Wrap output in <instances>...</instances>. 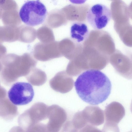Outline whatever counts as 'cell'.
<instances>
[{
    "mask_svg": "<svg viewBox=\"0 0 132 132\" xmlns=\"http://www.w3.org/2000/svg\"><path fill=\"white\" fill-rule=\"evenodd\" d=\"M18 108L9 98L0 100V116L4 119L11 120L18 114Z\"/></svg>",
    "mask_w": 132,
    "mask_h": 132,
    "instance_id": "obj_11",
    "label": "cell"
},
{
    "mask_svg": "<svg viewBox=\"0 0 132 132\" xmlns=\"http://www.w3.org/2000/svg\"><path fill=\"white\" fill-rule=\"evenodd\" d=\"M1 13L0 11V18H1Z\"/></svg>",
    "mask_w": 132,
    "mask_h": 132,
    "instance_id": "obj_18",
    "label": "cell"
},
{
    "mask_svg": "<svg viewBox=\"0 0 132 132\" xmlns=\"http://www.w3.org/2000/svg\"><path fill=\"white\" fill-rule=\"evenodd\" d=\"M105 121L118 124L125 115L124 108L119 104H114L110 105L104 111Z\"/></svg>",
    "mask_w": 132,
    "mask_h": 132,
    "instance_id": "obj_10",
    "label": "cell"
},
{
    "mask_svg": "<svg viewBox=\"0 0 132 132\" xmlns=\"http://www.w3.org/2000/svg\"><path fill=\"white\" fill-rule=\"evenodd\" d=\"M47 118L46 124L50 132H59L65 123L67 118L66 112L59 106L54 105L48 107Z\"/></svg>",
    "mask_w": 132,
    "mask_h": 132,
    "instance_id": "obj_7",
    "label": "cell"
},
{
    "mask_svg": "<svg viewBox=\"0 0 132 132\" xmlns=\"http://www.w3.org/2000/svg\"></svg>",
    "mask_w": 132,
    "mask_h": 132,
    "instance_id": "obj_19",
    "label": "cell"
},
{
    "mask_svg": "<svg viewBox=\"0 0 132 132\" xmlns=\"http://www.w3.org/2000/svg\"><path fill=\"white\" fill-rule=\"evenodd\" d=\"M111 17V11L109 8L103 4L97 3L89 8L86 19L88 22L93 28L100 30L106 26Z\"/></svg>",
    "mask_w": 132,
    "mask_h": 132,
    "instance_id": "obj_4",
    "label": "cell"
},
{
    "mask_svg": "<svg viewBox=\"0 0 132 132\" xmlns=\"http://www.w3.org/2000/svg\"><path fill=\"white\" fill-rule=\"evenodd\" d=\"M74 85L79 97L92 105L105 101L110 95L112 88L111 82L106 75L100 70L93 69L80 74Z\"/></svg>",
    "mask_w": 132,
    "mask_h": 132,
    "instance_id": "obj_1",
    "label": "cell"
},
{
    "mask_svg": "<svg viewBox=\"0 0 132 132\" xmlns=\"http://www.w3.org/2000/svg\"><path fill=\"white\" fill-rule=\"evenodd\" d=\"M19 14L24 23L34 27L44 22L47 15V11L45 5L40 1H29L23 4Z\"/></svg>",
    "mask_w": 132,
    "mask_h": 132,
    "instance_id": "obj_3",
    "label": "cell"
},
{
    "mask_svg": "<svg viewBox=\"0 0 132 132\" xmlns=\"http://www.w3.org/2000/svg\"><path fill=\"white\" fill-rule=\"evenodd\" d=\"M34 95L33 87L29 83L18 82L14 83L8 92L10 101L15 105H26L32 100Z\"/></svg>",
    "mask_w": 132,
    "mask_h": 132,
    "instance_id": "obj_6",
    "label": "cell"
},
{
    "mask_svg": "<svg viewBox=\"0 0 132 132\" xmlns=\"http://www.w3.org/2000/svg\"><path fill=\"white\" fill-rule=\"evenodd\" d=\"M82 112L88 124L94 126H98L104 122L103 112L98 107L93 106L87 107Z\"/></svg>",
    "mask_w": 132,
    "mask_h": 132,
    "instance_id": "obj_8",
    "label": "cell"
},
{
    "mask_svg": "<svg viewBox=\"0 0 132 132\" xmlns=\"http://www.w3.org/2000/svg\"><path fill=\"white\" fill-rule=\"evenodd\" d=\"M24 129L25 132H48L46 124L42 122L38 123Z\"/></svg>",
    "mask_w": 132,
    "mask_h": 132,
    "instance_id": "obj_13",
    "label": "cell"
},
{
    "mask_svg": "<svg viewBox=\"0 0 132 132\" xmlns=\"http://www.w3.org/2000/svg\"><path fill=\"white\" fill-rule=\"evenodd\" d=\"M89 33L86 24L82 22H74L72 24L70 30L71 38L78 43H82L88 38Z\"/></svg>",
    "mask_w": 132,
    "mask_h": 132,
    "instance_id": "obj_9",
    "label": "cell"
},
{
    "mask_svg": "<svg viewBox=\"0 0 132 132\" xmlns=\"http://www.w3.org/2000/svg\"><path fill=\"white\" fill-rule=\"evenodd\" d=\"M48 108L43 103L34 104L20 116L18 120L20 126L26 129L47 119Z\"/></svg>",
    "mask_w": 132,
    "mask_h": 132,
    "instance_id": "obj_5",
    "label": "cell"
},
{
    "mask_svg": "<svg viewBox=\"0 0 132 132\" xmlns=\"http://www.w3.org/2000/svg\"><path fill=\"white\" fill-rule=\"evenodd\" d=\"M3 68V66L2 63L0 61V72L1 71Z\"/></svg>",
    "mask_w": 132,
    "mask_h": 132,
    "instance_id": "obj_17",
    "label": "cell"
},
{
    "mask_svg": "<svg viewBox=\"0 0 132 132\" xmlns=\"http://www.w3.org/2000/svg\"><path fill=\"white\" fill-rule=\"evenodd\" d=\"M0 44V60H1L5 55L6 53V48H2V46Z\"/></svg>",
    "mask_w": 132,
    "mask_h": 132,
    "instance_id": "obj_16",
    "label": "cell"
},
{
    "mask_svg": "<svg viewBox=\"0 0 132 132\" xmlns=\"http://www.w3.org/2000/svg\"><path fill=\"white\" fill-rule=\"evenodd\" d=\"M3 68L0 77L3 83L11 85L20 77L28 73L31 64L25 55L19 56L14 54L5 55L1 60Z\"/></svg>",
    "mask_w": 132,
    "mask_h": 132,
    "instance_id": "obj_2",
    "label": "cell"
},
{
    "mask_svg": "<svg viewBox=\"0 0 132 132\" xmlns=\"http://www.w3.org/2000/svg\"><path fill=\"white\" fill-rule=\"evenodd\" d=\"M61 132H102L99 129L91 125L88 124L80 129L73 127L69 121L64 125Z\"/></svg>",
    "mask_w": 132,
    "mask_h": 132,
    "instance_id": "obj_12",
    "label": "cell"
},
{
    "mask_svg": "<svg viewBox=\"0 0 132 132\" xmlns=\"http://www.w3.org/2000/svg\"><path fill=\"white\" fill-rule=\"evenodd\" d=\"M102 131L120 132V130L117 124L112 122L105 121Z\"/></svg>",
    "mask_w": 132,
    "mask_h": 132,
    "instance_id": "obj_14",
    "label": "cell"
},
{
    "mask_svg": "<svg viewBox=\"0 0 132 132\" xmlns=\"http://www.w3.org/2000/svg\"><path fill=\"white\" fill-rule=\"evenodd\" d=\"M7 95V91L3 87L0 86V100L5 98Z\"/></svg>",
    "mask_w": 132,
    "mask_h": 132,
    "instance_id": "obj_15",
    "label": "cell"
}]
</instances>
